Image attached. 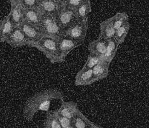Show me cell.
I'll use <instances>...</instances> for the list:
<instances>
[{
  "mask_svg": "<svg viewBox=\"0 0 149 128\" xmlns=\"http://www.w3.org/2000/svg\"><path fill=\"white\" fill-rule=\"evenodd\" d=\"M63 99L61 92L56 88H49L37 93L27 99L22 115L27 122H32L35 115L40 111H48L55 100Z\"/></svg>",
  "mask_w": 149,
  "mask_h": 128,
  "instance_id": "obj_1",
  "label": "cell"
},
{
  "mask_svg": "<svg viewBox=\"0 0 149 128\" xmlns=\"http://www.w3.org/2000/svg\"><path fill=\"white\" fill-rule=\"evenodd\" d=\"M31 48H35L42 52L52 64L63 62L61 56L57 38L44 36L37 42L32 44Z\"/></svg>",
  "mask_w": 149,
  "mask_h": 128,
  "instance_id": "obj_2",
  "label": "cell"
},
{
  "mask_svg": "<svg viewBox=\"0 0 149 128\" xmlns=\"http://www.w3.org/2000/svg\"><path fill=\"white\" fill-rule=\"evenodd\" d=\"M40 28L44 36H48L57 39L64 36V31L61 28L58 24L56 16L42 15Z\"/></svg>",
  "mask_w": 149,
  "mask_h": 128,
  "instance_id": "obj_3",
  "label": "cell"
},
{
  "mask_svg": "<svg viewBox=\"0 0 149 128\" xmlns=\"http://www.w3.org/2000/svg\"><path fill=\"white\" fill-rule=\"evenodd\" d=\"M87 30L88 20L78 18L72 26L65 31L64 35L83 44L86 38Z\"/></svg>",
  "mask_w": 149,
  "mask_h": 128,
  "instance_id": "obj_4",
  "label": "cell"
},
{
  "mask_svg": "<svg viewBox=\"0 0 149 128\" xmlns=\"http://www.w3.org/2000/svg\"><path fill=\"white\" fill-rule=\"evenodd\" d=\"M56 18L60 27L64 31L78 20L74 10L69 9L65 5L61 8L56 16Z\"/></svg>",
  "mask_w": 149,
  "mask_h": 128,
  "instance_id": "obj_5",
  "label": "cell"
},
{
  "mask_svg": "<svg viewBox=\"0 0 149 128\" xmlns=\"http://www.w3.org/2000/svg\"><path fill=\"white\" fill-rule=\"evenodd\" d=\"M5 42L13 48H19L23 46L31 45V42L24 35L20 27H15Z\"/></svg>",
  "mask_w": 149,
  "mask_h": 128,
  "instance_id": "obj_6",
  "label": "cell"
},
{
  "mask_svg": "<svg viewBox=\"0 0 149 128\" xmlns=\"http://www.w3.org/2000/svg\"><path fill=\"white\" fill-rule=\"evenodd\" d=\"M19 27H20L26 37L31 42V45L29 46L30 48L32 44L37 42L38 40L44 37L43 33L39 27L35 26L26 21H24Z\"/></svg>",
  "mask_w": 149,
  "mask_h": 128,
  "instance_id": "obj_7",
  "label": "cell"
},
{
  "mask_svg": "<svg viewBox=\"0 0 149 128\" xmlns=\"http://www.w3.org/2000/svg\"><path fill=\"white\" fill-rule=\"evenodd\" d=\"M57 40L58 44H59V51L63 61L65 60L67 55L73 49L82 45V44L79 42L72 39V38L66 37L65 35L59 38H58Z\"/></svg>",
  "mask_w": 149,
  "mask_h": 128,
  "instance_id": "obj_8",
  "label": "cell"
},
{
  "mask_svg": "<svg viewBox=\"0 0 149 128\" xmlns=\"http://www.w3.org/2000/svg\"><path fill=\"white\" fill-rule=\"evenodd\" d=\"M63 5H64V4L59 3L52 0H41L37 9L42 15L57 16Z\"/></svg>",
  "mask_w": 149,
  "mask_h": 128,
  "instance_id": "obj_9",
  "label": "cell"
},
{
  "mask_svg": "<svg viewBox=\"0 0 149 128\" xmlns=\"http://www.w3.org/2000/svg\"><path fill=\"white\" fill-rule=\"evenodd\" d=\"M80 111L78 104L74 102H65L61 99V105L59 109L57 110L58 114L69 119H72Z\"/></svg>",
  "mask_w": 149,
  "mask_h": 128,
  "instance_id": "obj_10",
  "label": "cell"
},
{
  "mask_svg": "<svg viewBox=\"0 0 149 128\" xmlns=\"http://www.w3.org/2000/svg\"><path fill=\"white\" fill-rule=\"evenodd\" d=\"M88 119L80 111L72 119V128H102Z\"/></svg>",
  "mask_w": 149,
  "mask_h": 128,
  "instance_id": "obj_11",
  "label": "cell"
},
{
  "mask_svg": "<svg viewBox=\"0 0 149 128\" xmlns=\"http://www.w3.org/2000/svg\"><path fill=\"white\" fill-rule=\"evenodd\" d=\"M96 82L94 78L92 69L83 70L81 69L77 73L74 84L76 86H87Z\"/></svg>",
  "mask_w": 149,
  "mask_h": 128,
  "instance_id": "obj_12",
  "label": "cell"
},
{
  "mask_svg": "<svg viewBox=\"0 0 149 128\" xmlns=\"http://www.w3.org/2000/svg\"><path fill=\"white\" fill-rule=\"evenodd\" d=\"M115 33V29L113 26L111 19L109 18L100 24V34L98 38L106 40L111 39L113 38Z\"/></svg>",
  "mask_w": 149,
  "mask_h": 128,
  "instance_id": "obj_13",
  "label": "cell"
},
{
  "mask_svg": "<svg viewBox=\"0 0 149 128\" xmlns=\"http://www.w3.org/2000/svg\"><path fill=\"white\" fill-rule=\"evenodd\" d=\"M8 16L15 27L20 26V25L24 21V8L20 3L13 5L10 7V13Z\"/></svg>",
  "mask_w": 149,
  "mask_h": 128,
  "instance_id": "obj_14",
  "label": "cell"
},
{
  "mask_svg": "<svg viewBox=\"0 0 149 128\" xmlns=\"http://www.w3.org/2000/svg\"><path fill=\"white\" fill-rule=\"evenodd\" d=\"M110 64L102 60L92 69L93 74L95 81L102 80L108 76Z\"/></svg>",
  "mask_w": 149,
  "mask_h": 128,
  "instance_id": "obj_15",
  "label": "cell"
},
{
  "mask_svg": "<svg viewBox=\"0 0 149 128\" xmlns=\"http://www.w3.org/2000/svg\"><path fill=\"white\" fill-rule=\"evenodd\" d=\"M14 28L15 26L10 21L9 16H5L0 23V43L6 42Z\"/></svg>",
  "mask_w": 149,
  "mask_h": 128,
  "instance_id": "obj_16",
  "label": "cell"
},
{
  "mask_svg": "<svg viewBox=\"0 0 149 128\" xmlns=\"http://www.w3.org/2000/svg\"><path fill=\"white\" fill-rule=\"evenodd\" d=\"M42 14L37 8L36 9H24V19L28 23L40 27Z\"/></svg>",
  "mask_w": 149,
  "mask_h": 128,
  "instance_id": "obj_17",
  "label": "cell"
},
{
  "mask_svg": "<svg viewBox=\"0 0 149 128\" xmlns=\"http://www.w3.org/2000/svg\"><path fill=\"white\" fill-rule=\"evenodd\" d=\"M107 47V40H101L97 38L96 40L91 41L88 45L87 49L89 54H95L102 57L106 51Z\"/></svg>",
  "mask_w": 149,
  "mask_h": 128,
  "instance_id": "obj_18",
  "label": "cell"
},
{
  "mask_svg": "<svg viewBox=\"0 0 149 128\" xmlns=\"http://www.w3.org/2000/svg\"><path fill=\"white\" fill-rule=\"evenodd\" d=\"M118 46H119L116 43L113 38L107 40L106 49L104 54L102 56V59L108 63L109 64H111L112 61L113 60L115 57L116 54H117Z\"/></svg>",
  "mask_w": 149,
  "mask_h": 128,
  "instance_id": "obj_19",
  "label": "cell"
},
{
  "mask_svg": "<svg viewBox=\"0 0 149 128\" xmlns=\"http://www.w3.org/2000/svg\"><path fill=\"white\" fill-rule=\"evenodd\" d=\"M91 0H86L85 2L79 6L76 10H74L76 15L79 19L81 20H89V15L91 13Z\"/></svg>",
  "mask_w": 149,
  "mask_h": 128,
  "instance_id": "obj_20",
  "label": "cell"
},
{
  "mask_svg": "<svg viewBox=\"0 0 149 128\" xmlns=\"http://www.w3.org/2000/svg\"><path fill=\"white\" fill-rule=\"evenodd\" d=\"M130 29V22H128L119 28L115 30L114 37L113 38L118 46H120L125 42Z\"/></svg>",
  "mask_w": 149,
  "mask_h": 128,
  "instance_id": "obj_21",
  "label": "cell"
},
{
  "mask_svg": "<svg viewBox=\"0 0 149 128\" xmlns=\"http://www.w3.org/2000/svg\"><path fill=\"white\" fill-rule=\"evenodd\" d=\"M45 128H61L59 119L57 118V111H50L46 114V118L43 124Z\"/></svg>",
  "mask_w": 149,
  "mask_h": 128,
  "instance_id": "obj_22",
  "label": "cell"
},
{
  "mask_svg": "<svg viewBox=\"0 0 149 128\" xmlns=\"http://www.w3.org/2000/svg\"><path fill=\"white\" fill-rule=\"evenodd\" d=\"M111 19L113 26L116 30L129 22V16L125 12H120L112 16Z\"/></svg>",
  "mask_w": 149,
  "mask_h": 128,
  "instance_id": "obj_23",
  "label": "cell"
},
{
  "mask_svg": "<svg viewBox=\"0 0 149 128\" xmlns=\"http://www.w3.org/2000/svg\"><path fill=\"white\" fill-rule=\"evenodd\" d=\"M102 60V57L99 56V55L89 54V55H88L87 59L85 63L84 67H83L81 69L83 70L93 69L96 65H97V64L100 63Z\"/></svg>",
  "mask_w": 149,
  "mask_h": 128,
  "instance_id": "obj_24",
  "label": "cell"
},
{
  "mask_svg": "<svg viewBox=\"0 0 149 128\" xmlns=\"http://www.w3.org/2000/svg\"><path fill=\"white\" fill-rule=\"evenodd\" d=\"M41 0H20V3L24 9H36Z\"/></svg>",
  "mask_w": 149,
  "mask_h": 128,
  "instance_id": "obj_25",
  "label": "cell"
},
{
  "mask_svg": "<svg viewBox=\"0 0 149 128\" xmlns=\"http://www.w3.org/2000/svg\"><path fill=\"white\" fill-rule=\"evenodd\" d=\"M57 111V110H56ZM57 118L59 119V122L60 123L61 128H72V120L69 119L67 117H65L62 115L58 114L57 112Z\"/></svg>",
  "mask_w": 149,
  "mask_h": 128,
  "instance_id": "obj_26",
  "label": "cell"
},
{
  "mask_svg": "<svg viewBox=\"0 0 149 128\" xmlns=\"http://www.w3.org/2000/svg\"><path fill=\"white\" fill-rule=\"evenodd\" d=\"M86 0H67L65 2V5L69 9H72L73 10H76L77 8L85 2Z\"/></svg>",
  "mask_w": 149,
  "mask_h": 128,
  "instance_id": "obj_27",
  "label": "cell"
},
{
  "mask_svg": "<svg viewBox=\"0 0 149 128\" xmlns=\"http://www.w3.org/2000/svg\"><path fill=\"white\" fill-rule=\"evenodd\" d=\"M10 3V7L15 5L16 4L20 3V0H9Z\"/></svg>",
  "mask_w": 149,
  "mask_h": 128,
  "instance_id": "obj_28",
  "label": "cell"
},
{
  "mask_svg": "<svg viewBox=\"0 0 149 128\" xmlns=\"http://www.w3.org/2000/svg\"><path fill=\"white\" fill-rule=\"evenodd\" d=\"M52 1H54L55 2H57V3H59L61 4H64L65 3V2L67 1V0H52Z\"/></svg>",
  "mask_w": 149,
  "mask_h": 128,
  "instance_id": "obj_29",
  "label": "cell"
}]
</instances>
